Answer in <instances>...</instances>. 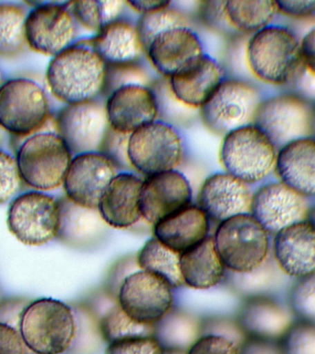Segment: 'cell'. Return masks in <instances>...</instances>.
<instances>
[{"label": "cell", "mask_w": 315, "mask_h": 354, "mask_svg": "<svg viewBox=\"0 0 315 354\" xmlns=\"http://www.w3.org/2000/svg\"><path fill=\"white\" fill-rule=\"evenodd\" d=\"M108 66L90 39L77 41L52 57L46 80L52 95L65 104L93 101L106 91Z\"/></svg>", "instance_id": "1"}, {"label": "cell", "mask_w": 315, "mask_h": 354, "mask_svg": "<svg viewBox=\"0 0 315 354\" xmlns=\"http://www.w3.org/2000/svg\"><path fill=\"white\" fill-rule=\"evenodd\" d=\"M246 63L259 82L276 87L293 86L304 69L300 37L289 27L271 24L249 38Z\"/></svg>", "instance_id": "2"}, {"label": "cell", "mask_w": 315, "mask_h": 354, "mask_svg": "<svg viewBox=\"0 0 315 354\" xmlns=\"http://www.w3.org/2000/svg\"><path fill=\"white\" fill-rule=\"evenodd\" d=\"M19 332L26 348L35 354L65 353L76 337V317L63 301L37 299L22 312Z\"/></svg>", "instance_id": "3"}, {"label": "cell", "mask_w": 315, "mask_h": 354, "mask_svg": "<svg viewBox=\"0 0 315 354\" xmlns=\"http://www.w3.org/2000/svg\"><path fill=\"white\" fill-rule=\"evenodd\" d=\"M14 156L23 185L47 192L62 187L74 155L57 132L41 131L23 138Z\"/></svg>", "instance_id": "4"}, {"label": "cell", "mask_w": 315, "mask_h": 354, "mask_svg": "<svg viewBox=\"0 0 315 354\" xmlns=\"http://www.w3.org/2000/svg\"><path fill=\"white\" fill-rule=\"evenodd\" d=\"M268 234L248 212L218 224L213 239L224 267L234 273L247 274L267 263L270 254Z\"/></svg>", "instance_id": "5"}, {"label": "cell", "mask_w": 315, "mask_h": 354, "mask_svg": "<svg viewBox=\"0 0 315 354\" xmlns=\"http://www.w3.org/2000/svg\"><path fill=\"white\" fill-rule=\"evenodd\" d=\"M51 118L46 90L28 77L6 80L0 87V126L14 138L41 132Z\"/></svg>", "instance_id": "6"}, {"label": "cell", "mask_w": 315, "mask_h": 354, "mask_svg": "<svg viewBox=\"0 0 315 354\" xmlns=\"http://www.w3.org/2000/svg\"><path fill=\"white\" fill-rule=\"evenodd\" d=\"M278 148L254 124L224 136L220 160L226 173L247 185L256 184L275 170Z\"/></svg>", "instance_id": "7"}, {"label": "cell", "mask_w": 315, "mask_h": 354, "mask_svg": "<svg viewBox=\"0 0 315 354\" xmlns=\"http://www.w3.org/2000/svg\"><path fill=\"white\" fill-rule=\"evenodd\" d=\"M264 98L253 83L225 77L201 107L202 121L209 131L224 137L235 129L253 124L257 108Z\"/></svg>", "instance_id": "8"}, {"label": "cell", "mask_w": 315, "mask_h": 354, "mask_svg": "<svg viewBox=\"0 0 315 354\" xmlns=\"http://www.w3.org/2000/svg\"><path fill=\"white\" fill-rule=\"evenodd\" d=\"M184 153L181 134L167 122L155 121L128 136L129 165L146 177L175 170Z\"/></svg>", "instance_id": "9"}, {"label": "cell", "mask_w": 315, "mask_h": 354, "mask_svg": "<svg viewBox=\"0 0 315 354\" xmlns=\"http://www.w3.org/2000/svg\"><path fill=\"white\" fill-rule=\"evenodd\" d=\"M314 102L295 91L265 96L253 124L278 148L298 138L308 137Z\"/></svg>", "instance_id": "10"}, {"label": "cell", "mask_w": 315, "mask_h": 354, "mask_svg": "<svg viewBox=\"0 0 315 354\" xmlns=\"http://www.w3.org/2000/svg\"><path fill=\"white\" fill-rule=\"evenodd\" d=\"M59 223V201L49 194L28 191L17 196L8 207V230L26 245L51 242L57 237Z\"/></svg>", "instance_id": "11"}, {"label": "cell", "mask_w": 315, "mask_h": 354, "mask_svg": "<svg viewBox=\"0 0 315 354\" xmlns=\"http://www.w3.org/2000/svg\"><path fill=\"white\" fill-rule=\"evenodd\" d=\"M55 132L72 154L102 152L111 131L105 100L65 104L54 119Z\"/></svg>", "instance_id": "12"}, {"label": "cell", "mask_w": 315, "mask_h": 354, "mask_svg": "<svg viewBox=\"0 0 315 354\" xmlns=\"http://www.w3.org/2000/svg\"><path fill=\"white\" fill-rule=\"evenodd\" d=\"M77 25L71 2L36 3L25 22L28 49L54 57L76 43Z\"/></svg>", "instance_id": "13"}, {"label": "cell", "mask_w": 315, "mask_h": 354, "mask_svg": "<svg viewBox=\"0 0 315 354\" xmlns=\"http://www.w3.org/2000/svg\"><path fill=\"white\" fill-rule=\"evenodd\" d=\"M117 304L135 322L156 326L173 308V287L153 273L137 271L124 279Z\"/></svg>", "instance_id": "14"}, {"label": "cell", "mask_w": 315, "mask_h": 354, "mask_svg": "<svg viewBox=\"0 0 315 354\" xmlns=\"http://www.w3.org/2000/svg\"><path fill=\"white\" fill-rule=\"evenodd\" d=\"M308 199L279 180L262 185L251 194L249 213L268 232L276 234L306 218Z\"/></svg>", "instance_id": "15"}, {"label": "cell", "mask_w": 315, "mask_h": 354, "mask_svg": "<svg viewBox=\"0 0 315 354\" xmlns=\"http://www.w3.org/2000/svg\"><path fill=\"white\" fill-rule=\"evenodd\" d=\"M117 170L116 163L102 152L75 155L64 180L66 198L79 206L98 209L99 199Z\"/></svg>", "instance_id": "16"}, {"label": "cell", "mask_w": 315, "mask_h": 354, "mask_svg": "<svg viewBox=\"0 0 315 354\" xmlns=\"http://www.w3.org/2000/svg\"><path fill=\"white\" fill-rule=\"evenodd\" d=\"M105 108L111 129L124 135L157 121L160 113L157 93L149 86L137 83L111 91Z\"/></svg>", "instance_id": "17"}, {"label": "cell", "mask_w": 315, "mask_h": 354, "mask_svg": "<svg viewBox=\"0 0 315 354\" xmlns=\"http://www.w3.org/2000/svg\"><path fill=\"white\" fill-rule=\"evenodd\" d=\"M193 192L187 177L176 170L146 177L140 190L141 215L148 223H160L192 204Z\"/></svg>", "instance_id": "18"}, {"label": "cell", "mask_w": 315, "mask_h": 354, "mask_svg": "<svg viewBox=\"0 0 315 354\" xmlns=\"http://www.w3.org/2000/svg\"><path fill=\"white\" fill-rule=\"evenodd\" d=\"M145 55L160 74L170 79L195 66L204 52L195 30L190 27H179L157 35Z\"/></svg>", "instance_id": "19"}, {"label": "cell", "mask_w": 315, "mask_h": 354, "mask_svg": "<svg viewBox=\"0 0 315 354\" xmlns=\"http://www.w3.org/2000/svg\"><path fill=\"white\" fill-rule=\"evenodd\" d=\"M272 252L276 267L287 276L315 273V227L304 220L276 232Z\"/></svg>", "instance_id": "20"}, {"label": "cell", "mask_w": 315, "mask_h": 354, "mask_svg": "<svg viewBox=\"0 0 315 354\" xmlns=\"http://www.w3.org/2000/svg\"><path fill=\"white\" fill-rule=\"evenodd\" d=\"M251 193L249 185L223 171L207 177L198 194V207L209 218L222 223L248 213Z\"/></svg>", "instance_id": "21"}, {"label": "cell", "mask_w": 315, "mask_h": 354, "mask_svg": "<svg viewBox=\"0 0 315 354\" xmlns=\"http://www.w3.org/2000/svg\"><path fill=\"white\" fill-rule=\"evenodd\" d=\"M143 179L123 171L116 174L99 199L98 212L108 226L129 228L142 218L140 196Z\"/></svg>", "instance_id": "22"}, {"label": "cell", "mask_w": 315, "mask_h": 354, "mask_svg": "<svg viewBox=\"0 0 315 354\" xmlns=\"http://www.w3.org/2000/svg\"><path fill=\"white\" fill-rule=\"evenodd\" d=\"M274 173L304 198L315 196V138H298L279 148Z\"/></svg>", "instance_id": "23"}, {"label": "cell", "mask_w": 315, "mask_h": 354, "mask_svg": "<svg viewBox=\"0 0 315 354\" xmlns=\"http://www.w3.org/2000/svg\"><path fill=\"white\" fill-rule=\"evenodd\" d=\"M225 79L222 66L204 54L189 71L168 79V88L179 104L192 109H201Z\"/></svg>", "instance_id": "24"}, {"label": "cell", "mask_w": 315, "mask_h": 354, "mask_svg": "<svg viewBox=\"0 0 315 354\" xmlns=\"http://www.w3.org/2000/svg\"><path fill=\"white\" fill-rule=\"evenodd\" d=\"M209 231V217L192 204L154 225L155 238L179 254L203 242Z\"/></svg>", "instance_id": "25"}, {"label": "cell", "mask_w": 315, "mask_h": 354, "mask_svg": "<svg viewBox=\"0 0 315 354\" xmlns=\"http://www.w3.org/2000/svg\"><path fill=\"white\" fill-rule=\"evenodd\" d=\"M90 41L108 66L133 65L145 54L135 24L126 19L108 25Z\"/></svg>", "instance_id": "26"}, {"label": "cell", "mask_w": 315, "mask_h": 354, "mask_svg": "<svg viewBox=\"0 0 315 354\" xmlns=\"http://www.w3.org/2000/svg\"><path fill=\"white\" fill-rule=\"evenodd\" d=\"M58 201L60 223L57 239L66 245L79 249L91 248L98 243L108 226L98 209L79 206L66 196Z\"/></svg>", "instance_id": "27"}, {"label": "cell", "mask_w": 315, "mask_h": 354, "mask_svg": "<svg viewBox=\"0 0 315 354\" xmlns=\"http://www.w3.org/2000/svg\"><path fill=\"white\" fill-rule=\"evenodd\" d=\"M293 322L280 303L267 296H256L242 307L240 326L248 337L278 342Z\"/></svg>", "instance_id": "28"}, {"label": "cell", "mask_w": 315, "mask_h": 354, "mask_svg": "<svg viewBox=\"0 0 315 354\" xmlns=\"http://www.w3.org/2000/svg\"><path fill=\"white\" fill-rule=\"evenodd\" d=\"M225 268L213 237H207L180 256V270L184 285L193 289L207 290L216 286L222 281Z\"/></svg>", "instance_id": "29"}, {"label": "cell", "mask_w": 315, "mask_h": 354, "mask_svg": "<svg viewBox=\"0 0 315 354\" xmlns=\"http://www.w3.org/2000/svg\"><path fill=\"white\" fill-rule=\"evenodd\" d=\"M30 7L19 2H0V58L14 59L28 49L25 22Z\"/></svg>", "instance_id": "30"}, {"label": "cell", "mask_w": 315, "mask_h": 354, "mask_svg": "<svg viewBox=\"0 0 315 354\" xmlns=\"http://www.w3.org/2000/svg\"><path fill=\"white\" fill-rule=\"evenodd\" d=\"M225 12L231 29L251 35L273 24L278 16L276 1L259 0L225 1Z\"/></svg>", "instance_id": "31"}, {"label": "cell", "mask_w": 315, "mask_h": 354, "mask_svg": "<svg viewBox=\"0 0 315 354\" xmlns=\"http://www.w3.org/2000/svg\"><path fill=\"white\" fill-rule=\"evenodd\" d=\"M181 254L171 250L156 238L145 243L137 256V264L142 270L153 273L165 279L173 288L184 286L180 270Z\"/></svg>", "instance_id": "32"}, {"label": "cell", "mask_w": 315, "mask_h": 354, "mask_svg": "<svg viewBox=\"0 0 315 354\" xmlns=\"http://www.w3.org/2000/svg\"><path fill=\"white\" fill-rule=\"evenodd\" d=\"M126 5L120 0L71 1V10L77 24L97 33L121 19Z\"/></svg>", "instance_id": "33"}, {"label": "cell", "mask_w": 315, "mask_h": 354, "mask_svg": "<svg viewBox=\"0 0 315 354\" xmlns=\"http://www.w3.org/2000/svg\"><path fill=\"white\" fill-rule=\"evenodd\" d=\"M135 27L146 53L149 44L160 33L174 28L189 27V21L184 14L170 6L154 12L140 15Z\"/></svg>", "instance_id": "34"}, {"label": "cell", "mask_w": 315, "mask_h": 354, "mask_svg": "<svg viewBox=\"0 0 315 354\" xmlns=\"http://www.w3.org/2000/svg\"><path fill=\"white\" fill-rule=\"evenodd\" d=\"M101 333L108 343L135 337L154 336L156 326L135 322L119 304L111 308L101 321Z\"/></svg>", "instance_id": "35"}, {"label": "cell", "mask_w": 315, "mask_h": 354, "mask_svg": "<svg viewBox=\"0 0 315 354\" xmlns=\"http://www.w3.org/2000/svg\"><path fill=\"white\" fill-rule=\"evenodd\" d=\"M278 344L281 354H315V323L293 321Z\"/></svg>", "instance_id": "36"}, {"label": "cell", "mask_w": 315, "mask_h": 354, "mask_svg": "<svg viewBox=\"0 0 315 354\" xmlns=\"http://www.w3.org/2000/svg\"><path fill=\"white\" fill-rule=\"evenodd\" d=\"M289 304L298 319L315 323V273L298 278L293 283Z\"/></svg>", "instance_id": "37"}, {"label": "cell", "mask_w": 315, "mask_h": 354, "mask_svg": "<svg viewBox=\"0 0 315 354\" xmlns=\"http://www.w3.org/2000/svg\"><path fill=\"white\" fill-rule=\"evenodd\" d=\"M22 185L15 156L0 148V205L13 201Z\"/></svg>", "instance_id": "38"}, {"label": "cell", "mask_w": 315, "mask_h": 354, "mask_svg": "<svg viewBox=\"0 0 315 354\" xmlns=\"http://www.w3.org/2000/svg\"><path fill=\"white\" fill-rule=\"evenodd\" d=\"M187 354H240V345L222 335L209 334L198 337Z\"/></svg>", "instance_id": "39"}, {"label": "cell", "mask_w": 315, "mask_h": 354, "mask_svg": "<svg viewBox=\"0 0 315 354\" xmlns=\"http://www.w3.org/2000/svg\"><path fill=\"white\" fill-rule=\"evenodd\" d=\"M162 350L157 337H135L109 343L107 354H160Z\"/></svg>", "instance_id": "40"}, {"label": "cell", "mask_w": 315, "mask_h": 354, "mask_svg": "<svg viewBox=\"0 0 315 354\" xmlns=\"http://www.w3.org/2000/svg\"><path fill=\"white\" fill-rule=\"evenodd\" d=\"M199 18L209 29L227 30L229 26L225 12V1H204L199 8Z\"/></svg>", "instance_id": "41"}, {"label": "cell", "mask_w": 315, "mask_h": 354, "mask_svg": "<svg viewBox=\"0 0 315 354\" xmlns=\"http://www.w3.org/2000/svg\"><path fill=\"white\" fill-rule=\"evenodd\" d=\"M278 15L293 19H311L315 17V0H278Z\"/></svg>", "instance_id": "42"}, {"label": "cell", "mask_w": 315, "mask_h": 354, "mask_svg": "<svg viewBox=\"0 0 315 354\" xmlns=\"http://www.w3.org/2000/svg\"><path fill=\"white\" fill-rule=\"evenodd\" d=\"M0 354H27L18 329L4 323H0Z\"/></svg>", "instance_id": "43"}, {"label": "cell", "mask_w": 315, "mask_h": 354, "mask_svg": "<svg viewBox=\"0 0 315 354\" xmlns=\"http://www.w3.org/2000/svg\"><path fill=\"white\" fill-rule=\"evenodd\" d=\"M29 304L25 298L3 299L0 303V323L7 324L13 328L16 325L19 328L22 312Z\"/></svg>", "instance_id": "44"}, {"label": "cell", "mask_w": 315, "mask_h": 354, "mask_svg": "<svg viewBox=\"0 0 315 354\" xmlns=\"http://www.w3.org/2000/svg\"><path fill=\"white\" fill-rule=\"evenodd\" d=\"M300 46L304 68L315 76V25L300 37Z\"/></svg>", "instance_id": "45"}, {"label": "cell", "mask_w": 315, "mask_h": 354, "mask_svg": "<svg viewBox=\"0 0 315 354\" xmlns=\"http://www.w3.org/2000/svg\"><path fill=\"white\" fill-rule=\"evenodd\" d=\"M240 354H281L275 340L248 337L240 345Z\"/></svg>", "instance_id": "46"}, {"label": "cell", "mask_w": 315, "mask_h": 354, "mask_svg": "<svg viewBox=\"0 0 315 354\" xmlns=\"http://www.w3.org/2000/svg\"><path fill=\"white\" fill-rule=\"evenodd\" d=\"M126 5L135 12L143 14L154 12V11L162 10L171 6V1L165 0H134V1H126Z\"/></svg>", "instance_id": "47"}, {"label": "cell", "mask_w": 315, "mask_h": 354, "mask_svg": "<svg viewBox=\"0 0 315 354\" xmlns=\"http://www.w3.org/2000/svg\"><path fill=\"white\" fill-rule=\"evenodd\" d=\"M160 354H187V351L177 348H162Z\"/></svg>", "instance_id": "48"}, {"label": "cell", "mask_w": 315, "mask_h": 354, "mask_svg": "<svg viewBox=\"0 0 315 354\" xmlns=\"http://www.w3.org/2000/svg\"><path fill=\"white\" fill-rule=\"evenodd\" d=\"M305 220L315 227V206L314 207H309Z\"/></svg>", "instance_id": "49"}, {"label": "cell", "mask_w": 315, "mask_h": 354, "mask_svg": "<svg viewBox=\"0 0 315 354\" xmlns=\"http://www.w3.org/2000/svg\"><path fill=\"white\" fill-rule=\"evenodd\" d=\"M309 136L315 138V102L314 105V109H312V120H311V132Z\"/></svg>", "instance_id": "50"}, {"label": "cell", "mask_w": 315, "mask_h": 354, "mask_svg": "<svg viewBox=\"0 0 315 354\" xmlns=\"http://www.w3.org/2000/svg\"><path fill=\"white\" fill-rule=\"evenodd\" d=\"M6 140V131L2 129V127L0 126V148L3 144H4Z\"/></svg>", "instance_id": "51"}, {"label": "cell", "mask_w": 315, "mask_h": 354, "mask_svg": "<svg viewBox=\"0 0 315 354\" xmlns=\"http://www.w3.org/2000/svg\"><path fill=\"white\" fill-rule=\"evenodd\" d=\"M5 82L4 77H3V74L1 69H0V87H1L3 82Z\"/></svg>", "instance_id": "52"}, {"label": "cell", "mask_w": 315, "mask_h": 354, "mask_svg": "<svg viewBox=\"0 0 315 354\" xmlns=\"http://www.w3.org/2000/svg\"><path fill=\"white\" fill-rule=\"evenodd\" d=\"M3 300L2 296H1V292H0V303H1V301Z\"/></svg>", "instance_id": "53"}]
</instances>
